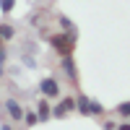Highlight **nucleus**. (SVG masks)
Here are the masks:
<instances>
[{
	"mask_svg": "<svg viewBox=\"0 0 130 130\" xmlns=\"http://www.w3.org/2000/svg\"><path fill=\"white\" fill-rule=\"evenodd\" d=\"M75 37H78L75 31H60V34H52V37H47V39H50V44L55 47L60 55H70L73 47H75V42H78Z\"/></svg>",
	"mask_w": 130,
	"mask_h": 130,
	"instance_id": "f257e3e1",
	"label": "nucleus"
},
{
	"mask_svg": "<svg viewBox=\"0 0 130 130\" xmlns=\"http://www.w3.org/2000/svg\"><path fill=\"white\" fill-rule=\"evenodd\" d=\"M3 109H5V115H8V120L10 122H24V104H21L16 96H8V99L3 102Z\"/></svg>",
	"mask_w": 130,
	"mask_h": 130,
	"instance_id": "f03ea898",
	"label": "nucleus"
},
{
	"mask_svg": "<svg viewBox=\"0 0 130 130\" xmlns=\"http://www.w3.org/2000/svg\"><path fill=\"white\" fill-rule=\"evenodd\" d=\"M39 94L44 96V99H60V81L47 75V78L39 81Z\"/></svg>",
	"mask_w": 130,
	"mask_h": 130,
	"instance_id": "7ed1b4c3",
	"label": "nucleus"
},
{
	"mask_svg": "<svg viewBox=\"0 0 130 130\" xmlns=\"http://www.w3.org/2000/svg\"><path fill=\"white\" fill-rule=\"evenodd\" d=\"M73 109H75V96H62V99L52 107V117H55V120H60V117H68Z\"/></svg>",
	"mask_w": 130,
	"mask_h": 130,
	"instance_id": "20e7f679",
	"label": "nucleus"
},
{
	"mask_svg": "<svg viewBox=\"0 0 130 130\" xmlns=\"http://www.w3.org/2000/svg\"><path fill=\"white\" fill-rule=\"evenodd\" d=\"M60 70L65 73V78H68L73 86H78V70H75V60H73V55H62V60H60Z\"/></svg>",
	"mask_w": 130,
	"mask_h": 130,
	"instance_id": "39448f33",
	"label": "nucleus"
},
{
	"mask_svg": "<svg viewBox=\"0 0 130 130\" xmlns=\"http://www.w3.org/2000/svg\"><path fill=\"white\" fill-rule=\"evenodd\" d=\"M37 115H39V122H47L50 117H52V107H50V102H47V99L37 102Z\"/></svg>",
	"mask_w": 130,
	"mask_h": 130,
	"instance_id": "423d86ee",
	"label": "nucleus"
},
{
	"mask_svg": "<svg viewBox=\"0 0 130 130\" xmlns=\"http://www.w3.org/2000/svg\"><path fill=\"white\" fill-rule=\"evenodd\" d=\"M13 37H16V29L13 26H10V24H0V42H3V44L10 42Z\"/></svg>",
	"mask_w": 130,
	"mask_h": 130,
	"instance_id": "0eeeda50",
	"label": "nucleus"
},
{
	"mask_svg": "<svg viewBox=\"0 0 130 130\" xmlns=\"http://www.w3.org/2000/svg\"><path fill=\"white\" fill-rule=\"evenodd\" d=\"M89 96H86V94H78V96H75V109H78L81 115H89Z\"/></svg>",
	"mask_w": 130,
	"mask_h": 130,
	"instance_id": "6e6552de",
	"label": "nucleus"
},
{
	"mask_svg": "<svg viewBox=\"0 0 130 130\" xmlns=\"http://www.w3.org/2000/svg\"><path fill=\"white\" fill-rule=\"evenodd\" d=\"M104 112H107V109H104L102 102H96V99L89 102V115H94V117H104Z\"/></svg>",
	"mask_w": 130,
	"mask_h": 130,
	"instance_id": "1a4fd4ad",
	"label": "nucleus"
},
{
	"mask_svg": "<svg viewBox=\"0 0 130 130\" xmlns=\"http://www.w3.org/2000/svg\"><path fill=\"white\" fill-rule=\"evenodd\" d=\"M24 125H26V127H34V125H39V115H37V109H29V112H24Z\"/></svg>",
	"mask_w": 130,
	"mask_h": 130,
	"instance_id": "9d476101",
	"label": "nucleus"
},
{
	"mask_svg": "<svg viewBox=\"0 0 130 130\" xmlns=\"http://www.w3.org/2000/svg\"><path fill=\"white\" fill-rule=\"evenodd\" d=\"M57 24H60V29H62V31H75L73 21H70L68 16H57Z\"/></svg>",
	"mask_w": 130,
	"mask_h": 130,
	"instance_id": "9b49d317",
	"label": "nucleus"
},
{
	"mask_svg": "<svg viewBox=\"0 0 130 130\" xmlns=\"http://www.w3.org/2000/svg\"><path fill=\"white\" fill-rule=\"evenodd\" d=\"M5 62H8V50L5 44H0V78L5 75Z\"/></svg>",
	"mask_w": 130,
	"mask_h": 130,
	"instance_id": "f8f14e48",
	"label": "nucleus"
},
{
	"mask_svg": "<svg viewBox=\"0 0 130 130\" xmlns=\"http://www.w3.org/2000/svg\"><path fill=\"white\" fill-rule=\"evenodd\" d=\"M115 112L120 115V117H130V102H120L115 107Z\"/></svg>",
	"mask_w": 130,
	"mask_h": 130,
	"instance_id": "ddd939ff",
	"label": "nucleus"
},
{
	"mask_svg": "<svg viewBox=\"0 0 130 130\" xmlns=\"http://www.w3.org/2000/svg\"><path fill=\"white\" fill-rule=\"evenodd\" d=\"M13 8H16V0H0V10H3V16H8Z\"/></svg>",
	"mask_w": 130,
	"mask_h": 130,
	"instance_id": "4468645a",
	"label": "nucleus"
},
{
	"mask_svg": "<svg viewBox=\"0 0 130 130\" xmlns=\"http://www.w3.org/2000/svg\"><path fill=\"white\" fill-rule=\"evenodd\" d=\"M102 130H117V120H104L102 122Z\"/></svg>",
	"mask_w": 130,
	"mask_h": 130,
	"instance_id": "2eb2a0df",
	"label": "nucleus"
},
{
	"mask_svg": "<svg viewBox=\"0 0 130 130\" xmlns=\"http://www.w3.org/2000/svg\"><path fill=\"white\" fill-rule=\"evenodd\" d=\"M117 130H130V122H117Z\"/></svg>",
	"mask_w": 130,
	"mask_h": 130,
	"instance_id": "dca6fc26",
	"label": "nucleus"
},
{
	"mask_svg": "<svg viewBox=\"0 0 130 130\" xmlns=\"http://www.w3.org/2000/svg\"><path fill=\"white\" fill-rule=\"evenodd\" d=\"M0 130H13V125H10V122H3V125H0Z\"/></svg>",
	"mask_w": 130,
	"mask_h": 130,
	"instance_id": "f3484780",
	"label": "nucleus"
},
{
	"mask_svg": "<svg viewBox=\"0 0 130 130\" xmlns=\"http://www.w3.org/2000/svg\"><path fill=\"white\" fill-rule=\"evenodd\" d=\"M0 44H3V42H0Z\"/></svg>",
	"mask_w": 130,
	"mask_h": 130,
	"instance_id": "a211bd4d",
	"label": "nucleus"
}]
</instances>
